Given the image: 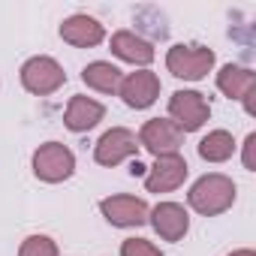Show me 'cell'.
Returning <instances> with one entry per match:
<instances>
[{"label":"cell","mask_w":256,"mask_h":256,"mask_svg":"<svg viewBox=\"0 0 256 256\" xmlns=\"http://www.w3.org/2000/svg\"><path fill=\"white\" fill-rule=\"evenodd\" d=\"M187 202L193 211H199L202 217H217L223 211L232 208L235 202V181L220 175V172H211V175H202L190 193H187Z\"/></svg>","instance_id":"1"},{"label":"cell","mask_w":256,"mask_h":256,"mask_svg":"<svg viewBox=\"0 0 256 256\" xmlns=\"http://www.w3.org/2000/svg\"><path fill=\"white\" fill-rule=\"evenodd\" d=\"M166 66L175 78L184 82H199L211 72L214 66V52L205 46H172L166 52Z\"/></svg>","instance_id":"2"},{"label":"cell","mask_w":256,"mask_h":256,"mask_svg":"<svg viewBox=\"0 0 256 256\" xmlns=\"http://www.w3.org/2000/svg\"><path fill=\"white\" fill-rule=\"evenodd\" d=\"M169 118L181 133H196L211 118V106L199 90H175L169 96Z\"/></svg>","instance_id":"3"},{"label":"cell","mask_w":256,"mask_h":256,"mask_svg":"<svg viewBox=\"0 0 256 256\" xmlns=\"http://www.w3.org/2000/svg\"><path fill=\"white\" fill-rule=\"evenodd\" d=\"M76 172V157L60 142H46L34 151V175L46 184H60Z\"/></svg>","instance_id":"4"},{"label":"cell","mask_w":256,"mask_h":256,"mask_svg":"<svg viewBox=\"0 0 256 256\" xmlns=\"http://www.w3.org/2000/svg\"><path fill=\"white\" fill-rule=\"evenodd\" d=\"M64 82H66V72H64V66L54 58L36 54V58L24 60V66H22V84H24V90L36 94V96L54 94L58 88H64Z\"/></svg>","instance_id":"5"},{"label":"cell","mask_w":256,"mask_h":256,"mask_svg":"<svg viewBox=\"0 0 256 256\" xmlns=\"http://www.w3.org/2000/svg\"><path fill=\"white\" fill-rule=\"evenodd\" d=\"M139 154V139L133 130H126V126H112L108 133L100 136L96 148H94V160L100 166H118L124 160H130Z\"/></svg>","instance_id":"6"},{"label":"cell","mask_w":256,"mask_h":256,"mask_svg":"<svg viewBox=\"0 0 256 256\" xmlns=\"http://www.w3.org/2000/svg\"><path fill=\"white\" fill-rule=\"evenodd\" d=\"M139 145L148 148L154 157H169L178 154L184 145V133L166 118H151L145 120V126L139 130Z\"/></svg>","instance_id":"7"},{"label":"cell","mask_w":256,"mask_h":256,"mask_svg":"<svg viewBox=\"0 0 256 256\" xmlns=\"http://www.w3.org/2000/svg\"><path fill=\"white\" fill-rule=\"evenodd\" d=\"M100 211L102 217L112 223V226H120V229H130V226H142L148 223V202L139 199V196H126V193H118V196H106L100 202Z\"/></svg>","instance_id":"8"},{"label":"cell","mask_w":256,"mask_h":256,"mask_svg":"<svg viewBox=\"0 0 256 256\" xmlns=\"http://www.w3.org/2000/svg\"><path fill=\"white\" fill-rule=\"evenodd\" d=\"M217 88H220L223 96H229V100H241L247 114H256V106H253L256 72H250V70H244V66H232V64H226V66L217 72Z\"/></svg>","instance_id":"9"},{"label":"cell","mask_w":256,"mask_h":256,"mask_svg":"<svg viewBox=\"0 0 256 256\" xmlns=\"http://www.w3.org/2000/svg\"><path fill=\"white\" fill-rule=\"evenodd\" d=\"M120 100L130 106V108H148L157 102L160 96V78L157 72L151 70H139V72H130L120 78V88H118Z\"/></svg>","instance_id":"10"},{"label":"cell","mask_w":256,"mask_h":256,"mask_svg":"<svg viewBox=\"0 0 256 256\" xmlns=\"http://www.w3.org/2000/svg\"><path fill=\"white\" fill-rule=\"evenodd\" d=\"M187 160L181 154H169V157H157V163L145 172V187L148 193H169L178 190L187 178Z\"/></svg>","instance_id":"11"},{"label":"cell","mask_w":256,"mask_h":256,"mask_svg":"<svg viewBox=\"0 0 256 256\" xmlns=\"http://www.w3.org/2000/svg\"><path fill=\"white\" fill-rule=\"evenodd\" d=\"M148 220H151L154 232L163 241H181L187 235V229H190V217H187L184 205H178V202H160V205H154V211L148 214Z\"/></svg>","instance_id":"12"},{"label":"cell","mask_w":256,"mask_h":256,"mask_svg":"<svg viewBox=\"0 0 256 256\" xmlns=\"http://www.w3.org/2000/svg\"><path fill=\"white\" fill-rule=\"evenodd\" d=\"M106 118V106L90 100V96H72L66 102V112H64V124H66V130L72 133H88L94 130V126Z\"/></svg>","instance_id":"13"},{"label":"cell","mask_w":256,"mask_h":256,"mask_svg":"<svg viewBox=\"0 0 256 256\" xmlns=\"http://www.w3.org/2000/svg\"><path fill=\"white\" fill-rule=\"evenodd\" d=\"M106 36L102 24L90 16H70L64 24H60V40L76 46V48H90V46H100Z\"/></svg>","instance_id":"14"},{"label":"cell","mask_w":256,"mask_h":256,"mask_svg":"<svg viewBox=\"0 0 256 256\" xmlns=\"http://www.w3.org/2000/svg\"><path fill=\"white\" fill-rule=\"evenodd\" d=\"M112 54H118L120 60L133 64V66H148L154 60V46L136 36L133 30H118L112 34Z\"/></svg>","instance_id":"15"},{"label":"cell","mask_w":256,"mask_h":256,"mask_svg":"<svg viewBox=\"0 0 256 256\" xmlns=\"http://www.w3.org/2000/svg\"><path fill=\"white\" fill-rule=\"evenodd\" d=\"M120 78H124V72L108 60H94L82 70V82L100 94H114L120 88Z\"/></svg>","instance_id":"16"},{"label":"cell","mask_w":256,"mask_h":256,"mask_svg":"<svg viewBox=\"0 0 256 256\" xmlns=\"http://www.w3.org/2000/svg\"><path fill=\"white\" fill-rule=\"evenodd\" d=\"M235 154V139L226 130H214L199 142V157L208 163H226Z\"/></svg>","instance_id":"17"},{"label":"cell","mask_w":256,"mask_h":256,"mask_svg":"<svg viewBox=\"0 0 256 256\" xmlns=\"http://www.w3.org/2000/svg\"><path fill=\"white\" fill-rule=\"evenodd\" d=\"M18 256H60V250L48 235H30L22 241Z\"/></svg>","instance_id":"18"},{"label":"cell","mask_w":256,"mask_h":256,"mask_svg":"<svg viewBox=\"0 0 256 256\" xmlns=\"http://www.w3.org/2000/svg\"><path fill=\"white\" fill-rule=\"evenodd\" d=\"M120 256H163V250L148 238H126L120 244Z\"/></svg>","instance_id":"19"},{"label":"cell","mask_w":256,"mask_h":256,"mask_svg":"<svg viewBox=\"0 0 256 256\" xmlns=\"http://www.w3.org/2000/svg\"><path fill=\"white\" fill-rule=\"evenodd\" d=\"M253 148H256V133H250L247 139H244V169H256V160H253Z\"/></svg>","instance_id":"20"},{"label":"cell","mask_w":256,"mask_h":256,"mask_svg":"<svg viewBox=\"0 0 256 256\" xmlns=\"http://www.w3.org/2000/svg\"><path fill=\"white\" fill-rule=\"evenodd\" d=\"M148 172V166H142L139 160H133V166H130V175H145Z\"/></svg>","instance_id":"21"},{"label":"cell","mask_w":256,"mask_h":256,"mask_svg":"<svg viewBox=\"0 0 256 256\" xmlns=\"http://www.w3.org/2000/svg\"><path fill=\"white\" fill-rule=\"evenodd\" d=\"M229 256H256V253H253V250H247V247H244V250H235V253H229Z\"/></svg>","instance_id":"22"}]
</instances>
